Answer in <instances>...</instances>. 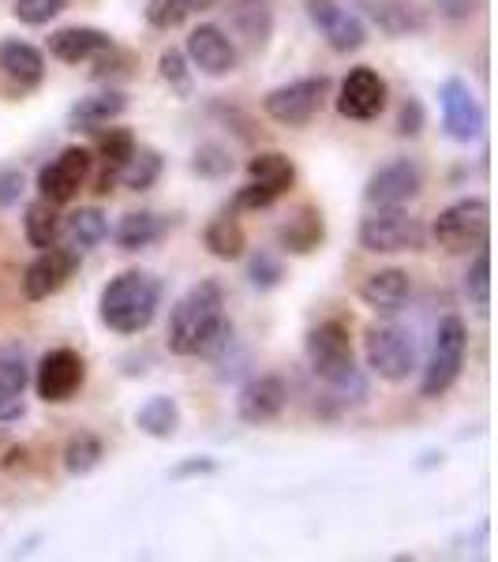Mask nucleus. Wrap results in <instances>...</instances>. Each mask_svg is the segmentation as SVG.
Masks as SVG:
<instances>
[{"label":"nucleus","mask_w":498,"mask_h":562,"mask_svg":"<svg viewBox=\"0 0 498 562\" xmlns=\"http://www.w3.org/2000/svg\"><path fill=\"white\" fill-rule=\"evenodd\" d=\"M166 346L173 357H203L214 360L233 346V323L225 315V289L222 281L206 278L180 296L169 315Z\"/></svg>","instance_id":"f257e3e1"},{"label":"nucleus","mask_w":498,"mask_h":562,"mask_svg":"<svg viewBox=\"0 0 498 562\" xmlns=\"http://www.w3.org/2000/svg\"><path fill=\"white\" fill-rule=\"evenodd\" d=\"M304 352L315 375L338 394V402H360L367 394V383L356 368V352H352L349 326L341 319H326L312 326L304 338Z\"/></svg>","instance_id":"f03ea898"},{"label":"nucleus","mask_w":498,"mask_h":562,"mask_svg":"<svg viewBox=\"0 0 498 562\" xmlns=\"http://www.w3.org/2000/svg\"><path fill=\"white\" fill-rule=\"evenodd\" d=\"M161 304V281L147 274V270H124L102 289V301H98V315L113 334H143L154 323Z\"/></svg>","instance_id":"7ed1b4c3"},{"label":"nucleus","mask_w":498,"mask_h":562,"mask_svg":"<svg viewBox=\"0 0 498 562\" xmlns=\"http://www.w3.org/2000/svg\"><path fill=\"white\" fill-rule=\"evenodd\" d=\"M487 229H491V206L487 199H457L446 211L434 217L431 237L450 256H465V251L487 248Z\"/></svg>","instance_id":"20e7f679"},{"label":"nucleus","mask_w":498,"mask_h":562,"mask_svg":"<svg viewBox=\"0 0 498 562\" xmlns=\"http://www.w3.org/2000/svg\"><path fill=\"white\" fill-rule=\"evenodd\" d=\"M428 240L420 217H412L401 206H375L360 222V248L375 256H397V251H420Z\"/></svg>","instance_id":"39448f33"},{"label":"nucleus","mask_w":498,"mask_h":562,"mask_svg":"<svg viewBox=\"0 0 498 562\" xmlns=\"http://www.w3.org/2000/svg\"><path fill=\"white\" fill-rule=\"evenodd\" d=\"M364 360L386 383H405L416 368V338L397 323H375L364 334Z\"/></svg>","instance_id":"423d86ee"},{"label":"nucleus","mask_w":498,"mask_h":562,"mask_svg":"<svg viewBox=\"0 0 498 562\" xmlns=\"http://www.w3.org/2000/svg\"><path fill=\"white\" fill-rule=\"evenodd\" d=\"M465 349H468V330L465 319L457 315H446L434 330V346H431V360L423 368L420 379V394L423 397H442L450 386L457 383L461 368H465Z\"/></svg>","instance_id":"0eeeda50"},{"label":"nucleus","mask_w":498,"mask_h":562,"mask_svg":"<svg viewBox=\"0 0 498 562\" xmlns=\"http://www.w3.org/2000/svg\"><path fill=\"white\" fill-rule=\"evenodd\" d=\"M296 184V166L282 150H262L248 161V184L240 188L233 206L237 211H267Z\"/></svg>","instance_id":"6e6552de"},{"label":"nucleus","mask_w":498,"mask_h":562,"mask_svg":"<svg viewBox=\"0 0 498 562\" xmlns=\"http://www.w3.org/2000/svg\"><path fill=\"white\" fill-rule=\"evenodd\" d=\"M326 90H330V79L326 76H304L293 79L285 87H274L267 98H262V113L270 116L282 128H304L319 116V109L326 102Z\"/></svg>","instance_id":"1a4fd4ad"},{"label":"nucleus","mask_w":498,"mask_h":562,"mask_svg":"<svg viewBox=\"0 0 498 562\" xmlns=\"http://www.w3.org/2000/svg\"><path fill=\"white\" fill-rule=\"evenodd\" d=\"M83 383H87V364H83V357L68 346L49 349L38 360V368H34V390H38V397L49 405L71 402V397L83 390Z\"/></svg>","instance_id":"9d476101"},{"label":"nucleus","mask_w":498,"mask_h":562,"mask_svg":"<svg viewBox=\"0 0 498 562\" xmlns=\"http://www.w3.org/2000/svg\"><path fill=\"white\" fill-rule=\"evenodd\" d=\"M90 166H94V154L87 147H65L49 166L38 169V195L57 206L71 203L79 195V188L87 184Z\"/></svg>","instance_id":"9b49d317"},{"label":"nucleus","mask_w":498,"mask_h":562,"mask_svg":"<svg viewBox=\"0 0 498 562\" xmlns=\"http://www.w3.org/2000/svg\"><path fill=\"white\" fill-rule=\"evenodd\" d=\"M307 20L322 34L333 53H356L367 42V26L356 12L341 8L338 0H307Z\"/></svg>","instance_id":"f8f14e48"},{"label":"nucleus","mask_w":498,"mask_h":562,"mask_svg":"<svg viewBox=\"0 0 498 562\" xmlns=\"http://www.w3.org/2000/svg\"><path fill=\"white\" fill-rule=\"evenodd\" d=\"M420 192H423V169L409 158L378 166L364 184V199L371 206H405Z\"/></svg>","instance_id":"ddd939ff"},{"label":"nucleus","mask_w":498,"mask_h":562,"mask_svg":"<svg viewBox=\"0 0 498 562\" xmlns=\"http://www.w3.org/2000/svg\"><path fill=\"white\" fill-rule=\"evenodd\" d=\"M184 57H188V65H195L203 76H211V79L233 76L237 65H240L237 45H233L229 34H225L222 26H214V23H203V26H195V31L188 34Z\"/></svg>","instance_id":"4468645a"},{"label":"nucleus","mask_w":498,"mask_h":562,"mask_svg":"<svg viewBox=\"0 0 498 562\" xmlns=\"http://www.w3.org/2000/svg\"><path fill=\"white\" fill-rule=\"evenodd\" d=\"M386 98H391V87L378 76L375 68H352L346 79H341L338 90V113L346 121H375L386 109Z\"/></svg>","instance_id":"2eb2a0df"},{"label":"nucleus","mask_w":498,"mask_h":562,"mask_svg":"<svg viewBox=\"0 0 498 562\" xmlns=\"http://www.w3.org/2000/svg\"><path fill=\"white\" fill-rule=\"evenodd\" d=\"M439 105H442V128L450 139L457 143H473L484 132V109H479L473 87L465 79H446L439 87Z\"/></svg>","instance_id":"dca6fc26"},{"label":"nucleus","mask_w":498,"mask_h":562,"mask_svg":"<svg viewBox=\"0 0 498 562\" xmlns=\"http://www.w3.org/2000/svg\"><path fill=\"white\" fill-rule=\"evenodd\" d=\"M288 405V383L282 375H256L248 379L237 397V416L248 428H262V424L278 420Z\"/></svg>","instance_id":"f3484780"},{"label":"nucleus","mask_w":498,"mask_h":562,"mask_svg":"<svg viewBox=\"0 0 498 562\" xmlns=\"http://www.w3.org/2000/svg\"><path fill=\"white\" fill-rule=\"evenodd\" d=\"M79 259L65 251L60 244H49V248L38 251V259L23 270V296L26 301H49L53 293L68 285V278L76 274Z\"/></svg>","instance_id":"a211bd4d"},{"label":"nucleus","mask_w":498,"mask_h":562,"mask_svg":"<svg viewBox=\"0 0 498 562\" xmlns=\"http://www.w3.org/2000/svg\"><path fill=\"white\" fill-rule=\"evenodd\" d=\"M113 45L116 42L98 26H60V31L49 34V57H57L60 65H90Z\"/></svg>","instance_id":"6ab92c4d"},{"label":"nucleus","mask_w":498,"mask_h":562,"mask_svg":"<svg viewBox=\"0 0 498 562\" xmlns=\"http://www.w3.org/2000/svg\"><path fill=\"white\" fill-rule=\"evenodd\" d=\"M109 237V222L98 206H79L68 217H60V229H57V244L65 251H71L76 259L90 256Z\"/></svg>","instance_id":"aec40b11"},{"label":"nucleus","mask_w":498,"mask_h":562,"mask_svg":"<svg viewBox=\"0 0 498 562\" xmlns=\"http://www.w3.org/2000/svg\"><path fill=\"white\" fill-rule=\"evenodd\" d=\"M409 293H412V281L401 267L375 270V274H367L364 285H360V301L375 315H397L405 307V301H409Z\"/></svg>","instance_id":"412c9836"},{"label":"nucleus","mask_w":498,"mask_h":562,"mask_svg":"<svg viewBox=\"0 0 498 562\" xmlns=\"http://www.w3.org/2000/svg\"><path fill=\"white\" fill-rule=\"evenodd\" d=\"M326 240V222L319 206H301L278 225V244L288 256H312L315 248Z\"/></svg>","instance_id":"4be33fe9"},{"label":"nucleus","mask_w":498,"mask_h":562,"mask_svg":"<svg viewBox=\"0 0 498 562\" xmlns=\"http://www.w3.org/2000/svg\"><path fill=\"white\" fill-rule=\"evenodd\" d=\"M124 109H128L124 90H113V87L98 90V94L79 98V102L68 109V128L71 132H98V128H105V124H113L116 116H124Z\"/></svg>","instance_id":"5701e85b"},{"label":"nucleus","mask_w":498,"mask_h":562,"mask_svg":"<svg viewBox=\"0 0 498 562\" xmlns=\"http://www.w3.org/2000/svg\"><path fill=\"white\" fill-rule=\"evenodd\" d=\"M0 71H4L8 83L20 87V94H23V90H34L45 79V57L34 45L12 38L0 45Z\"/></svg>","instance_id":"b1692460"},{"label":"nucleus","mask_w":498,"mask_h":562,"mask_svg":"<svg viewBox=\"0 0 498 562\" xmlns=\"http://www.w3.org/2000/svg\"><path fill=\"white\" fill-rule=\"evenodd\" d=\"M98 158H102V173L94 177V192L98 195H109L116 188V169L132 158L135 150V135L128 128H98Z\"/></svg>","instance_id":"393cba45"},{"label":"nucleus","mask_w":498,"mask_h":562,"mask_svg":"<svg viewBox=\"0 0 498 562\" xmlns=\"http://www.w3.org/2000/svg\"><path fill=\"white\" fill-rule=\"evenodd\" d=\"M229 23L240 34L244 45L262 49L274 34V12H270V0H233L229 4Z\"/></svg>","instance_id":"a878e982"},{"label":"nucleus","mask_w":498,"mask_h":562,"mask_svg":"<svg viewBox=\"0 0 498 562\" xmlns=\"http://www.w3.org/2000/svg\"><path fill=\"white\" fill-rule=\"evenodd\" d=\"M203 244L206 251H211L214 259L222 262H233L244 256V248H248V237H244V225L237 217V206L233 211H222L217 217H211L203 229Z\"/></svg>","instance_id":"bb28decb"},{"label":"nucleus","mask_w":498,"mask_h":562,"mask_svg":"<svg viewBox=\"0 0 498 562\" xmlns=\"http://www.w3.org/2000/svg\"><path fill=\"white\" fill-rule=\"evenodd\" d=\"M371 20L378 23V31L394 34V38H405V34H420L428 26V15H423L420 4L412 0H371Z\"/></svg>","instance_id":"cd10ccee"},{"label":"nucleus","mask_w":498,"mask_h":562,"mask_svg":"<svg viewBox=\"0 0 498 562\" xmlns=\"http://www.w3.org/2000/svg\"><path fill=\"white\" fill-rule=\"evenodd\" d=\"M169 229V222L161 214L154 211H132L121 217V225H116V244H121L124 251H139V248H150L154 240H161Z\"/></svg>","instance_id":"c85d7f7f"},{"label":"nucleus","mask_w":498,"mask_h":562,"mask_svg":"<svg viewBox=\"0 0 498 562\" xmlns=\"http://www.w3.org/2000/svg\"><path fill=\"white\" fill-rule=\"evenodd\" d=\"M135 428L143 435H150V439H173L177 428H180V409L173 397L166 394H154L147 402L135 409Z\"/></svg>","instance_id":"c756f323"},{"label":"nucleus","mask_w":498,"mask_h":562,"mask_svg":"<svg viewBox=\"0 0 498 562\" xmlns=\"http://www.w3.org/2000/svg\"><path fill=\"white\" fill-rule=\"evenodd\" d=\"M161 169H166V161H161L158 150L150 147H135L132 158L124 161L121 169H116V184L132 188V192H147V188L158 184Z\"/></svg>","instance_id":"7c9ffc66"},{"label":"nucleus","mask_w":498,"mask_h":562,"mask_svg":"<svg viewBox=\"0 0 498 562\" xmlns=\"http://www.w3.org/2000/svg\"><path fill=\"white\" fill-rule=\"evenodd\" d=\"M57 229H60L57 203L38 195L23 214V233H26V240H31V248L42 251V248H49V244H57Z\"/></svg>","instance_id":"2f4dec72"},{"label":"nucleus","mask_w":498,"mask_h":562,"mask_svg":"<svg viewBox=\"0 0 498 562\" xmlns=\"http://www.w3.org/2000/svg\"><path fill=\"white\" fill-rule=\"evenodd\" d=\"M102 458H105V442L98 439V435H90V431L71 435L68 447H65V469L71 476L94 473V469L102 465Z\"/></svg>","instance_id":"473e14b6"},{"label":"nucleus","mask_w":498,"mask_h":562,"mask_svg":"<svg viewBox=\"0 0 498 562\" xmlns=\"http://www.w3.org/2000/svg\"><path fill=\"white\" fill-rule=\"evenodd\" d=\"M26 383H31V368H26V357L20 346L0 349V390L4 394H23Z\"/></svg>","instance_id":"72a5a7b5"},{"label":"nucleus","mask_w":498,"mask_h":562,"mask_svg":"<svg viewBox=\"0 0 498 562\" xmlns=\"http://www.w3.org/2000/svg\"><path fill=\"white\" fill-rule=\"evenodd\" d=\"M158 76L166 79V87L173 90V94L188 98L192 94V68H188V57L180 49H166L158 57Z\"/></svg>","instance_id":"f704fd0d"},{"label":"nucleus","mask_w":498,"mask_h":562,"mask_svg":"<svg viewBox=\"0 0 498 562\" xmlns=\"http://www.w3.org/2000/svg\"><path fill=\"white\" fill-rule=\"evenodd\" d=\"M465 293L476 307L491 304V256H487V248H476V259L465 274Z\"/></svg>","instance_id":"c9c22d12"},{"label":"nucleus","mask_w":498,"mask_h":562,"mask_svg":"<svg viewBox=\"0 0 498 562\" xmlns=\"http://www.w3.org/2000/svg\"><path fill=\"white\" fill-rule=\"evenodd\" d=\"M192 15V0H147V23L154 31H177Z\"/></svg>","instance_id":"e433bc0d"},{"label":"nucleus","mask_w":498,"mask_h":562,"mask_svg":"<svg viewBox=\"0 0 498 562\" xmlns=\"http://www.w3.org/2000/svg\"><path fill=\"white\" fill-rule=\"evenodd\" d=\"M248 278H251V285H256L259 293H267V289L282 285L285 267H282V259L270 256V251H256V256H251V262H248Z\"/></svg>","instance_id":"4c0bfd02"},{"label":"nucleus","mask_w":498,"mask_h":562,"mask_svg":"<svg viewBox=\"0 0 498 562\" xmlns=\"http://www.w3.org/2000/svg\"><path fill=\"white\" fill-rule=\"evenodd\" d=\"M65 8H68V0H15L12 15L26 26H45L49 20H57Z\"/></svg>","instance_id":"58836bf2"},{"label":"nucleus","mask_w":498,"mask_h":562,"mask_svg":"<svg viewBox=\"0 0 498 562\" xmlns=\"http://www.w3.org/2000/svg\"><path fill=\"white\" fill-rule=\"evenodd\" d=\"M192 169L199 177H229L233 173V158H229V150L225 147H217V143H203V147L195 150V161H192Z\"/></svg>","instance_id":"ea45409f"},{"label":"nucleus","mask_w":498,"mask_h":562,"mask_svg":"<svg viewBox=\"0 0 498 562\" xmlns=\"http://www.w3.org/2000/svg\"><path fill=\"white\" fill-rule=\"evenodd\" d=\"M94 65V79H128L135 76V53L128 49H105L102 57H94L90 60Z\"/></svg>","instance_id":"a19ab883"},{"label":"nucleus","mask_w":498,"mask_h":562,"mask_svg":"<svg viewBox=\"0 0 498 562\" xmlns=\"http://www.w3.org/2000/svg\"><path fill=\"white\" fill-rule=\"evenodd\" d=\"M420 132H423V105H420V98H405L401 113H397V135H405V139H416Z\"/></svg>","instance_id":"79ce46f5"},{"label":"nucleus","mask_w":498,"mask_h":562,"mask_svg":"<svg viewBox=\"0 0 498 562\" xmlns=\"http://www.w3.org/2000/svg\"><path fill=\"white\" fill-rule=\"evenodd\" d=\"M26 180L20 169H0V206H15L23 195Z\"/></svg>","instance_id":"37998d69"},{"label":"nucleus","mask_w":498,"mask_h":562,"mask_svg":"<svg viewBox=\"0 0 498 562\" xmlns=\"http://www.w3.org/2000/svg\"><path fill=\"white\" fill-rule=\"evenodd\" d=\"M214 461L211 458H192V461H180V465L169 469V476L173 480H184V476H203V473H214Z\"/></svg>","instance_id":"c03bdc74"},{"label":"nucleus","mask_w":498,"mask_h":562,"mask_svg":"<svg viewBox=\"0 0 498 562\" xmlns=\"http://www.w3.org/2000/svg\"><path fill=\"white\" fill-rule=\"evenodd\" d=\"M434 8H439V15H446V20H468V15L476 12V0H434Z\"/></svg>","instance_id":"a18cd8bd"},{"label":"nucleus","mask_w":498,"mask_h":562,"mask_svg":"<svg viewBox=\"0 0 498 562\" xmlns=\"http://www.w3.org/2000/svg\"><path fill=\"white\" fill-rule=\"evenodd\" d=\"M23 413H26L23 394H4V390H0V424H12V420H20Z\"/></svg>","instance_id":"49530a36"},{"label":"nucleus","mask_w":498,"mask_h":562,"mask_svg":"<svg viewBox=\"0 0 498 562\" xmlns=\"http://www.w3.org/2000/svg\"><path fill=\"white\" fill-rule=\"evenodd\" d=\"M217 0H192V12H206V8H214Z\"/></svg>","instance_id":"de8ad7c7"}]
</instances>
